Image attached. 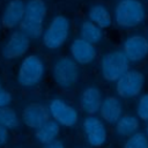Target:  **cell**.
Returning a JSON list of instances; mask_svg holds the SVG:
<instances>
[{"instance_id":"6da1fadb","label":"cell","mask_w":148,"mask_h":148,"mask_svg":"<svg viewBox=\"0 0 148 148\" xmlns=\"http://www.w3.org/2000/svg\"><path fill=\"white\" fill-rule=\"evenodd\" d=\"M47 13V7L43 0H28L20 30L30 39L42 37L44 31V20Z\"/></svg>"},{"instance_id":"7a4b0ae2","label":"cell","mask_w":148,"mask_h":148,"mask_svg":"<svg viewBox=\"0 0 148 148\" xmlns=\"http://www.w3.org/2000/svg\"><path fill=\"white\" fill-rule=\"evenodd\" d=\"M146 20V8L140 0H119L113 12L114 23L125 30L134 29Z\"/></svg>"},{"instance_id":"3957f363","label":"cell","mask_w":148,"mask_h":148,"mask_svg":"<svg viewBox=\"0 0 148 148\" xmlns=\"http://www.w3.org/2000/svg\"><path fill=\"white\" fill-rule=\"evenodd\" d=\"M46 73L44 60L38 54L25 56L17 69L16 80L21 87L32 88L42 82Z\"/></svg>"},{"instance_id":"277c9868","label":"cell","mask_w":148,"mask_h":148,"mask_svg":"<svg viewBox=\"0 0 148 148\" xmlns=\"http://www.w3.org/2000/svg\"><path fill=\"white\" fill-rule=\"evenodd\" d=\"M130 60L121 50H112L104 53L99 61V72L108 82H116L130 69Z\"/></svg>"},{"instance_id":"5b68a950","label":"cell","mask_w":148,"mask_h":148,"mask_svg":"<svg viewBox=\"0 0 148 148\" xmlns=\"http://www.w3.org/2000/svg\"><path fill=\"white\" fill-rule=\"evenodd\" d=\"M71 32V22L64 15H56L43 31V44L47 50L56 51L60 49L68 39Z\"/></svg>"},{"instance_id":"8992f818","label":"cell","mask_w":148,"mask_h":148,"mask_svg":"<svg viewBox=\"0 0 148 148\" xmlns=\"http://www.w3.org/2000/svg\"><path fill=\"white\" fill-rule=\"evenodd\" d=\"M52 77L58 87L71 89L80 80V67L71 57H60L53 62Z\"/></svg>"},{"instance_id":"52a82bcc","label":"cell","mask_w":148,"mask_h":148,"mask_svg":"<svg viewBox=\"0 0 148 148\" xmlns=\"http://www.w3.org/2000/svg\"><path fill=\"white\" fill-rule=\"evenodd\" d=\"M146 77L139 69H128L114 82V91L119 98L132 99L142 94Z\"/></svg>"},{"instance_id":"ba28073f","label":"cell","mask_w":148,"mask_h":148,"mask_svg":"<svg viewBox=\"0 0 148 148\" xmlns=\"http://www.w3.org/2000/svg\"><path fill=\"white\" fill-rule=\"evenodd\" d=\"M50 118L54 120L60 126L73 127L79 121V112L77 110L66 102L64 98L54 97L50 101L47 106Z\"/></svg>"},{"instance_id":"9c48e42d","label":"cell","mask_w":148,"mask_h":148,"mask_svg":"<svg viewBox=\"0 0 148 148\" xmlns=\"http://www.w3.org/2000/svg\"><path fill=\"white\" fill-rule=\"evenodd\" d=\"M82 131L87 142L95 148H99L108 141L106 124L99 118L94 116H87L82 121Z\"/></svg>"},{"instance_id":"30bf717a","label":"cell","mask_w":148,"mask_h":148,"mask_svg":"<svg viewBox=\"0 0 148 148\" xmlns=\"http://www.w3.org/2000/svg\"><path fill=\"white\" fill-rule=\"evenodd\" d=\"M121 51L130 62H141L148 57V38L140 34L130 35L124 39Z\"/></svg>"},{"instance_id":"8fae6325","label":"cell","mask_w":148,"mask_h":148,"mask_svg":"<svg viewBox=\"0 0 148 148\" xmlns=\"http://www.w3.org/2000/svg\"><path fill=\"white\" fill-rule=\"evenodd\" d=\"M30 47V38L24 35L21 30L13 31L7 40L5 42L1 54L7 60H16L18 58H22Z\"/></svg>"},{"instance_id":"7c38bea8","label":"cell","mask_w":148,"mask_h":148,"mask_svg":"<svg viewBox=\"0 0 148 148\" xmlns=\"http://www.w3.org/2000/svg\"><path fill=\"white\" fill-rule=\"evenodd\" d=\"M71 58L77 65H89L97 58V49L94 44L82 39L75 38L69 46Z\"/></svg>"},{"instance_id":"4fadbf2b","label":"cell","mask_w":148,"mask_h":148,"mask_svg":"<svg viewBox=\"0 0 148 148\" xmlns=\"http://www.w3.org/2000/svg\"><path fill=\"white\" fill-rule=\"evenodd\" d=\"M99 118L109 125H114L124 114V105L118 96H106L99 108Z\"/></svg>"},{"instance_id":"5bb4252c","label":"cell","mask_w":148,"mask_h":148,"mask_svg":"<svg viewBox=\"0 0 148 148\" xmlns=\"http://www.w3.org/2000/svg\"><path fill=\"white\" fill-rule=\"evenodd\" d=\"M50 119L49 110L39 103L28 104L22 111V121L30 128L37 130Z\"/></svg>"},{"instance_id":"9a60e30c","label":"cell","mask_w":148,"mask_h":148,"mask_svg":"<svg viewBox=\"0 0 148 148\" xmlns=\"http://www.w3.org/2000/svg\"><path fill=\"white\" fill-rule=\"evenodd\" d=\"M102 101H103V96L101 89L95 86H89L84 88L80 94L79 97L80 109L88 116H94L99 111Z\"/></svg>"},{"instance_id":"2e32d148","label":"cell","mask_w":148,"mask_h":148,"mask_svg":"<svg viewBox=\"0 0 148 148\" xmlns=\"http://www.w3.org/2000/svg\"><path fill=\"white\" fill-rule=\"evenodd\" d=\"M25 2L23 0H10L1 15V24L6 29H14L20 25L23 20Z\"/></svg>"},{"instance_id":"e0dca14e","label":"cell","mask_w":148,"mask_h":148,"mask_svg":"<svg viewBox=\"0 0 148 148\" xmlns=\"http://www.w3.org/2000/svg\"><path fill=\"white\" fill-rule=\"evenodd\" d=\"M88 20L101 29H106L112 24L113 16L109 8L103 3H95L88 10Z\"/></svg>"},{"instance_id":"ac0fdd59","label":"cell","mask_w":148,"mask_h":148,"mask_svg":"<svg viewBox=\"0 0 148 148\" xmlns=\"http://www.w3.org/2000/svg\"><path fill=\"white\" fill-rule=\"evenodd\" d=\"M114 133L119 138H128L136 133L140 128V120L133 114H123L120 119L113 125Z\"/></svg>"},{"instance_id":"d6986e66","label":"cell","mask_w":148,"mask_h":148,"mask_svg":"<svg viewBox=\"0 0 148 148\" xmlns=\"http://www.w3.org/2000/svg\"><path fill=\"white\" fill-rule=\"evenodd\" d=\"M59 133H60V125L57 124L54 120L49 119L45 124H43L40 127L36 130L35 138L38 142H40L44 146L57 140L59 136Z\"/></svg>"},{"instance_id":"ffe728a7","label":"cell","mask_w":148,"mask_h":148,"mask_svg":"<svg viewBox=\"0 0 148 148\" xmlns=\"http://www.w3.org/2000/svg\"><path fill=\"white\" fill-rule=\"evenodd\" d=\"M80 38L91 43V44H97L103 39V29H101L98 25L95 23L90 22L89 20L83 21L80 24Z\"/></svg>"},{"instance_id":"44dd1931","label":"cell","mask_w":148,"mask_h":148,"mask_svg":"<svg viewBox=\"0 0 148 148\" xmlns=\"http://www.w3.org/2000/svg\"><path fill=\"white\" fill-rule=\"evenodd\" d=\"M18 116L14 109L9 106L0 108V125L7 130H14L18 126Z\"/></svg>"},{"instance_id":"7402d4cb","label":"cell","mask_w":148,"mask_h":148,"mask_svg":"<svg viewBox=\"0 0 148 148\" xmlns=\"http://www.w3.org/2000/svg\"><path fill=\"white\" fill-rule=\"evenodd\" d=\"M123 148H148V136L145 132L138 131L125 139Z\"/></svg>"},{"instance_id":"603a6c76","label":"cell","mask_w":148,"mask_h":148,"mask_svg":"<svg viewBox=\"0 0 148 148\" xmlns=\"http://www.w3.org/2000/svg\"><path fill=\"white\" fill-rule=\"evenodd\" d=\"M135 112L139 120H142L145 123L148 121V92H143L139 96L136 101Z\"/></svg>"},{"instance_id":"cb8c5ba5","label":"cell","mask_w":148,"mask_h":148,"mask_svg":"<svg viewBox=\"0 0 148 148\" xmlns=\"http://www.w3.org/2000/svg\"><path fill=\"white\" fill-rule=\"evenodd\" d=\"M12 102V94L3 87L1 80H0V108L8 106Z\"/></svg>"},{"instance_id":"d4e9b609","label":"cell","mask_w":148,"mask_h":148,"mask_svg":"<svg viewBox=\"0 0 148 148\" xmlns=\"http://www.w3.org/2000/svg\"><path fill=\"white\" fill-rule=\"evenodd\" d=\"M8 140H9V132H8V130L0 125V147L6 145L8 142Z\"/></svg>"},{"instance_id":"484cf974","label":"cell","mask_w":148,"mask_h":148,"mask_svg":"<svg viewBox=\"0 0 148 148\" xmlns=\"http://www.w3.org/2000/svg\"><path fill=\"white\" fill-rule=\"evenodd\" d=\"M43 148H65V146L60 140L57 139V140H54V141H52V142H50L47 145H44Z\"/></svg>"},{"instance_id":"4316f807","label":"cell","mask_w":148,"mask_h":148,"mask_svg":"<svg viewBox=\"0 0 148 148\" xmlns=\"http://www.w3.org/2000/svg\"><path fill=\"white\" fill-rule=\"evenodd\" d=\"M145 133H146V135L148 136V121L146 123V128H145Z\"/></svg>"},{"instance_id":"83f0119b","label":"cell","mask_w":148,"mask_h":148,"mask_svg":"<svg viewBox=\"0 0 148 148\" xmlns=\"http://www.w3.org/2000/svg\"><path fill=\"white\" fill-rule=\"evenodd\" d=\"M147 38H148V36H147Z\"/></svg>"},{"instance_id":"f1b7e54d","label":"cell","mask_w":148,"mask_h":148,"mask_svg":"<svg viewBox=\"0 0 148 148\" xmlns=\"http://www.w3.org/2000/svg\"><path fill=\"white\" fill-rule=\"evenodd\" d=\"M147 1H148V0H147Z\"/></svg>"}]
</instances>
